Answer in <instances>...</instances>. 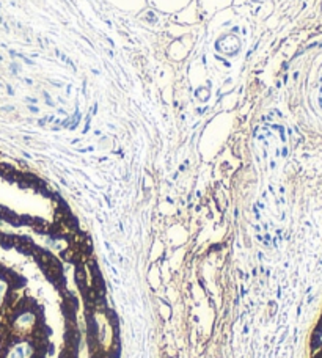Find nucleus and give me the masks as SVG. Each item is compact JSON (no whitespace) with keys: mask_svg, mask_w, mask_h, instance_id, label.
Segmentation results:
<instances>
[{"mask_svg":"<svg viewBox=\"0 0 322 358\" xmlns=\"http://www.w3.org/2000/svg\"><path fill=\"white\" fill-rule=\"evenodd\" d=\"M192 2L193 0H146V3L153 6L154 10L167 13V15H175Z\"/></svg>","mask_w":322,"mask_h":358,"instance_id":"obj_1","label":"nucleus"},{"mask_svg":"<svg viewBox=\"0 0 322 358\" xmlns=\"http://www.w3.org/2000/svg\"><path fill=\"white\" fill-rule=\"evenodd\" d=\"M106 2L115 6V8L127 13H139L148 6L146 0H106Z\"/></svg>","mask_w":322,"mask_h":358,"instance_id":"obj_2","label":"nucleus"},{"mask_svg":"<svg viewBox=\"0 0 322 358\" xmlns=\"http://www.w3.org/2000/svg\"><path fill=\"white\" fill-rule=\"evenodd\" d=\"M234 0H197V3L202 6L203 11L208 13H214L222 8H227Z\"/></svg>","mask_w":322,"mask_h":358,"instance_id":"obj_3","label":"nucleus"}]
</instances>
